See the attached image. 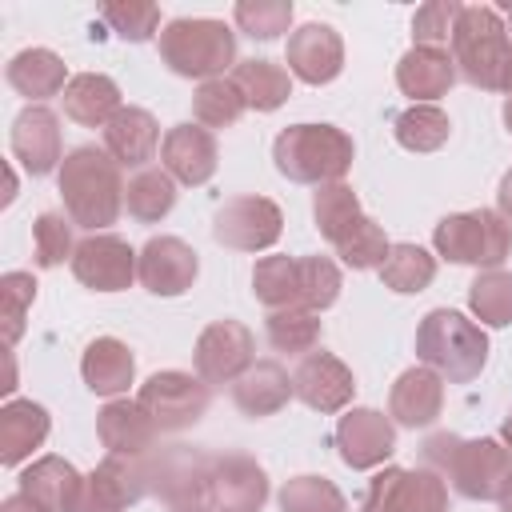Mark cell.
Here are the masks:
<instances>
[{
    "instance_id": "6da1fadb",
    "label": "cell",
    "mask_w": 512,
    "mask_h": 512,
    "mask_svg": "<svg viewBox=\"0 0 512 512\" xmlns=\"http://www.w3.org/2000/svg\"><path fill=\"white\" fill-rule=\"evenodd\" d=\"M56 188L64 200V212L76 228L88 232H104L108 224H116L120 208H124V176L120 164L112 160L108 148L96 144H80L72 148L60 168H56Z\"/></svg>"
},
{
    "instance_id": "7a4b0ae2",
    "label": "cell",
    "mask_w": 512,
    "mask_h": 512,
    "mask_svg": "<svg viewBox=\"0 0 512 512\" xmlns=\"http://www.w3.org/2000/svg\"><path fill=\"white\" fill-rule=\"evenodd\" d=\"M424 468L452 480L464 500H504L512 488V452L496 436L464 440L452 432H436L424 440Z\"/></svg>"
},
{
    "instance_id": "3957f363",
    "label": "cell",
    "mask_w": 512,
    "mask_h": 512,
    "mask_svg": "<svg viewBox=\"0 0 512 512\" xmlns=\"http://www.w3.org/2000/svg\"><path fill=\"white\" fill-rule=\"evenodd\" d=\"M356 144L336 124H288L272 140L276 172L292 184H336L352 168Z\"/></svg>"
},
{
    "instance_id": "277c9868",
    "label": "cell",
    "mask_w": 512,
    "mask_h": 512,
    "mask_svg": "<svg viewBox=\"0 0 512 512\" xmlns=\"http://www.w3.org/2000/svg\"><path fill=\"white\" fill-rule=\"evenodd\" d=\"M416 360L448 384H468L488 364V336L456 308H432L416 328Z\"/></svg>"
},
{
    "instance_id": "5b68a950",
    "label": "cell",
    "mask_w": 512,
    "mask_h": 512,
    "mask_svg": "<svg viewBox=\"0 0 512 512\" xmlns=\"http://www.w3.org/2000/svg\"><path fill=\"white\" fill-rule=\"evenodd\" d=\"M160 60L184 80H216L236 68V32L212 16H176L160 28Z\"/></svg>"
},
{
    "instance_id": "8992f818",
    "label": "cell",
    "mask_w": 512,
    "mask_h": 512,
    "mask_svg": "<svg viewBox=\"0 0 512 512\" xmlns=\"http://www.w3.org/2000/svg\"><path fill=\"white\" fill-rule=\"evenodd\" d=\"M452 64L456 76H464L472 88L500 92L504 68L512 64V36L496 8L468 4L452 32Z\"/></svg>"
},
{
    "instance_id": "52a82bcc",
    "label": "cell",
    "mask_w": 512,
    "mask_h": 512,
    "mask_svg": "<svg viewBox=\"0 0 512 512\" xmlns=\"http://www.w3.org/2000/svg\"><path fill=\"white\" fill-rule=\"evenodd\" d=\"M432 248L448 264L500 268L512 256V224L496 208L452 212L432 228Z\"/></svg>"
},
{
    "instance_id": "ba28073f",
    "label": "cell",
    "mask_w": 512,
    "mask_h": 512,
    "mask_svg": "<svg viewBox=\"0 0 512 512\" xmlns=\"http://www.w3.org/2000/svg\"><path fill=\"white\" fill-rule=\"evenodd\" d=\"M136 400L144 404V412L152 416V424L160 432H184V428L204 420L212 396H208V384L200 376L180 372V368H164L140 384Z\"/></svg>"
},
{
    "instance_id": "9c48e42d",
    "label": "cell",
    "mask_w": 512,
    "mask_h": 512,
    "mask_svg": "<svg viewBox=\"0 0 512 512\" xmlns=\"http://www.w3.org/2000/svg\"><path fill=\"white\" fill-rule=\"evenodd\" d=\"M360 512H448V484L432 468L388 464L368 480Z\"/></svg>"
},
{
    "instance_id": "30bf717a",
    "label": "cell",
    "mask_w": 512,
    "mask_h": 512,
    "mask_svg": "<svg viewBox=\"0 0 512 512\" xmlns=\"http://www.w3.org/2000/svg\"><path fill=\"white\" fill-rule=\"evenodd\" d=\"M152 496V472H148V452L144 456H120L108 452L88 476L76 512H124L128 504Z\"/></svg>"
},
{
    "instance_id": "8fae6325",
    "label": "cell",
    "mask_w": 512,
    "mask_h": 512,
    "mask_svg": "<svg viewBox=\"0 0 512 512\" xmlns=\"http://www.w3.org/2000/svg\"><path fill=\"white\" fill-rule=\"evenodd\" d=\"M280 232H284V212L268 196H232L212 216L216 244L232 252H264L280 240Z\"/></svg>"
},
{
    "instance_id": "7c38bea8",
    "label": "cell",
    "mask_w": 512,
    "mask_h": 512,
    "mask_svg": "<svg viewBox=\"0 0 512 512\" xmlns=\"http://www.w3.org/2000/svg\"><path fill=\"white\" fill-rule=\"evenodd\" d=\"M256 336L248 324L224 316V320H212L200 336H196V348H192V368L204 384H236L252 364H256Z\"/></svg>"
},
{
    "instance_id": "4fadbf2b",
    "label": "cell",
    "mask_w": 512,
    "mask_h": 512,
    "mask_svg": "<svg viewBox=\"0 0 512 512\" xmlns=\"http://www.w3.org/2000/svg\"><path fill=\"white\" fill-rule=\"evenodd\" d=\"M140 252L116 232H88L72 252V276L92 292H124L136 280Z\"/></svg>"
},
{
    "instance_id": "5bb4252c",
    "label": "cell",
    "mask_w": 512,
    "mask_h": 512,
    "mask_svg": "<svg viewBox=\"0 0 512 512\" xmlns=\"http://www.w3.org/2000/svg\"><path fill=\"white\" fill-rule=\"evenodd\" d=\"M148 472H152V496L164 504H200L208 496V476H212V456L188 444L172 448H152L148 452Z\"/></svg>"
},
{
    "instance_id": "9a60e30c",
    "label": "cell",
    "mask_w": 512,
    "mask_h": 512,
    "mask_svg": "<svg viewBox=\"0 0 512 512\" xmlns=\"http://www.w3.org/2000/svg\"><path fill=\"white\" fill-rule=\"evenodd\" d=\"M284 64L296 80L320 88V84H332L340 72H344V40L332 24H300L296 32H288V44H284Z\"/></svg>"
},
{
    "instance_id": "2e32d148",
    "label": "cell",
    "mask_w": 512,
    "mask_h": 512,
    "mask_svg": "<svg viewBox=\"0 0 512 512\" xmlns=\"http://www.w3.org/2000/svg\"><path fill=\"white\" fill-rule=\"evenodd\" d=\"M292 392H296V400H304L312 412L332 416V412H344V408L352 404L356 380H352V368H348L340 356H332V352L320 348V352L300 356V364H296V372H292Z\"/></svg>"
},
{
    "instance_id": "e0dca14e",
    "label": "cell",
    "mask_w": 512,
    "mask_h": 512,
    "mask_svg": "<svg viewBox=\"0 0 512 512\" xmlns=\"http://www.w3.org/2000/svg\"><path fill=\"white\" fill-rule=\"evenodd\" d=\"M336 448H340V460L356 472L380 468L396 452V424L376 408H348L336 420Z\"/></svg>"
},
{
    "instance_id": "ac0fdd59",
    "label": "cell",
    "mask_w": 512,
    "mask_h": 512,
    "mask_svg": "<svg viewBox=\"0 0 512 512\" xmlns=\"http://www.w3.org/2000/svg\"><path fill=\"white\" fill-rule=\"evenodd\" d=\"M264 500H268V472L252 456L244 452L212 456L208 504L216 512H260Z\"/></svg>"
},
{
    "instance_id": "d6986e66",
    "label": "cell",
    "mask_w": 512,
    "mask_h": 512,
    "mask_svg": "<svg viewBox=\"0 0 512 512\" xmlns=\"http://www.w3.org/2000/svg\"><path fill=\"white\" fill-rule=\"evenodd\" d=\"M196 272H200V256L180 236H152L140 248L136 280L152 296H180V292H188L192 280H196Z\"/></svg>"
},
{
    "instance_id": "ffe728a7",
    "label": "cell",
    "mask_w": 512,
    "mask_h": 512,
    "mask_svg": "<svg viewBox=\"0 0 512 512\" xmlns=\"http://www.w3.org/2000/svg\"><path fill=\"white\" fill-rule=\"evenodd\" d=\"M8 144H12V156L20 160V168L28 176H48L68 156L64 144H60V116L44 104L20 108V116L12 120V140Z\"/></svg>"
},
{
    "instance_id": "44dd1931",
    "label": "cell",
    "mask_w": 512,
    "mask_h": 512,
    "mask_svg": "<svg viewBox=\"0 0 512 512\" xmlns=\"http://www.w3.org/2000/svg\"><path fill=\"white\" fill-rule=\"evenodd\" d=\"M160 160H164V172L176 184L200 188V184H208L216 176V164H220L216 136L204 124H176V128L164 132Z\"/></svg>"
},
{
    "instance_id": "7402d4cb",
    "label": "cell",
    "mask_w": 512,
    "mask_h": 512,
    "mask_svg": "<svg viewBox=\"0 0 512 512\" xmlns=\"http://www.w3.org/2000/svg\"><path fill=\"white\" fill-rule=\"evenodd\" d=\"M444 412V376L416 364L404 368L388 392V416L400 428H428Z\"/></svg>"
},
{
    "instance_id": "603a6c76",
    "label": "cell",
    "mask_w": 512,
    "mask_h": 512,
    "mask_svg": "<svg viewBox=\"0 0 512 512\" xmlns=\"http://www.w3.org/2000/svg\"><path fill=\"white\" fill-rule=\"evenodd\" d=\"M456 84V64L448 48H424L412 44L400 60H396V88L412 100V104H432L440 96H448V88Z\"/></svg>"
},
{
    "instance_id": "cb8c5ba5",
    "label": "cell",
    "mask_w": 512,
    "mask_h": 512,
    "mask_svg": "<svg viewBox=\"0 0 512 512\" xmlns=\"http://www.w3.org/2000/svg\"><path fill=\"white\" fill-rule=\"evenodd\" d=\"M156 424L152 416L144 412L140 400H128V396H116L108 400L100 412H96V436L108 452H120V456H144L152 452L156 444Z\"/></svg>"
},
{
    "instance_id": "d4e9b609",
    "label": "cell",
    "mask_w": 512,
    "mask_h": 512,
    "mask_svg": "<svg viewBox=\"0 0 512 512\" xmlns=\"http://www.w3.org/2000/svg\"><path fill=\"white\" fill-rule=\"evenodd\" d=\"M160 144H164L160 140V124H156V116L148 108H132L128 104L104 128V148L112 152V160L120 168H136V172L148 168V160L156 156Z\"/></svg>"
},
{
    "instance_id": "484cf974",
    "label": "cell",
    "mask_w": 512,
    "mask_h": 512,
    "mask_svg": "<svg viewBox=\"0 0 512 512\" xmlns=\"http://www.w3.org/2000/svg\"><path fill=\"white\" fill-rule=\"evenodd\" d=\"M292 376L280 360H256L236 384H232V404L248 416V420H264L276 416L288 400H292Z\"/></svg>"
},
{
    "instance_id": "4316f807",
    "label": "cell",
    "mask_w": 512,
    "mask_h": 512,
    "mask_svg": "<svg viewBox=\"0 0 512 512\" xmlns=\"http://www.w3.org/2000/svg\"><path fill=\"white\" fill-rule=\"evenodd\" d=\"M20 492L32 496L48 512H76L84 476L64 456H40L20 472Z\"/></svg>"
},
{
    "instance_id": "83f0119b",
    "label": "cell",
    "mask_w": 512,
    "mask_h": 512,
    "mask_svg": "<svg viewBox=\"0 0 512 512\" xmlns=\"http://www.w3.org/2000/svg\"><path fill=\"white\" fill-rule=\"evenodd\" d=\"M52 432V416L36 400H8L0 408V464L16 468L28 460Z\"/></svg>"
},
{
    "instance_id": "f1b7e54d",
    "label": "cell",
    "mask_w": 512,
    "mask_h": 512,
    "mask_svg": "<svg viewBox=\"0 0 512 512\" xmlns=\"http://www.w3.org/2000/svg\"><path fill=\"white\" fill-rule=\"evenodd\" d=\"M80 376H84L88 392L116 400V396L128 392V384L136 380V356L128 352L124 340H116V336H96V340L84 348V356H80Z\"/></svg>"
},
{
    "instance_id": "f546056e",
    "label": "cell",
    "mask_w": 512,
    "mask_h": 512,
    "mask_svg": "<svg viewBox=\"0 0 512 512\" xmlns=\"http://www.w3.org/2000/svg\"><path fill=\"white\" fill-rule=\"evenodd\" d=\"M64 116L84 124V128H108V120L124 108L120 104V84L104 72H80L64 88Z\"/></svg>"
},
{
    "instance_id": "4dcf8cb0",
    "label": "cell",
    "mask_w": 512,
    "mask_h": 512,
    "mask_svg": "<svg viewBox=\"0 0 512 512\" xmlns=\"http://www.w3.org/2000/svg\"><path fill=\"white\" fill-rule=\"evenodd\" d=\"M4 76L32 104H44L48 96H64V88H68V68H64V60L52 48H24V52H16L8 60Z\"/></svg>"
},
{
    "instance_id": "1f68e13d",
    "label": "cell",
    "mask_w": 512,
    "mask_h": 512,
    "mask_svg": "<svg viewBox=\"0 0 512 512\" xmlns=\"http://www.w3.org/2000/svg\"><path fill=\"white\" fill-rule=\"evenodd\" d=\"M252 296L268 308H304V256H264L252 268Z\"/></svg>"
},
{
    "instance_id": "d6a6232c",
    "label": "cell",
    "mask_w": 512,
    "mask_h": 512,
    "mask_svg": "<svg viewBox=\"0 0 512 512\" xmlns=\"http://www.w3.org/2000/svg\"><path fill=\"white\" fill-rule=\"evenodd\" d=\"M232 84L240 88V96H244V104L248 108H256V112H276L288 96H292V72L284 68V64H276V60H240L236 68H232Z\"/></svg>"
},
{
    "instance_id": "836d02e7",
    "label": "cell",
    "mask_w": 512,
    "mask_h": 512,
    "mask_svg": "<svg viewBox=\"0 0 512 512\" xmlns=\"http://www.w3.org/2000/svg\"><path fill=\"white\" fill-rule=\"evenodd\" d=\"M124 208L136 224H160L176 208V180L164 168H140L124 188Z\"/></svg>"
},
{
    "instance_id": "e575fe53",
    "label": "cell",
    "mask_w": 512,
    "mask_h": 512,
    "mask_svg": "<svg viewBox=\"0 0 512 512\" xmlns=\"http://www.w3.org/2000/svg\"><path fill=\"white\" fill-rule=\"evenodd\" d=\"M392 132H396V144L408 148V152H436V148L448 144L452 120H448V112L440 104H408L396 116Z\"/></svg>"
},
{
    "instance_id": "d590c367",
    "label": "cell",
    "mask_w": 512,
    "mask_h": 512,
    "mask_svg": "<svg viewBox=\"0 0 512 512\" xmlns=\"http://www.w3.org/2000/svg\"><path fill=\"white\" fill-rule=\"evenodd\" d=\"M376 272H380L384 288H392L400 296H412V292H424L436 280V256L424 252L420 244H392V252L384 256V264Z\"/></svg>"
},
{
    "instance_id": "8d00e7d4",
    "label": "cell",
    "mask_w": 512,
    "mask_h": 512,
    "mask_svg": "<svg viewBox=\"0 0 512 512\" xmlns=\"http://www.w3.org/2000/svg\"><path fill=\"white\" fill-rule=\"evenodd\" d=\"M360 216H364V208H360V196L352 192V184L336 180V184H320L316 188V196H312V220H316V232L328 244H336Z\"/></svg>"
},
{
    "instance_id": "74e56055",
    "label": "cell",
    "mask_w": 512,
    "mask_h": 512,
    "mask_svg": "<svg viewBox=\"0 0 512 512\" xmlns=\"http://www.w3.org/2000/svg\"><path fill=\"white\" fill-rule=\"evenodd\" d=\"M264 336L276 352L284 356H308L320 336H324V324L316 312H304V308H280V312H268L264 320Z\"/></svg>"
},
{
    "instance_id": "f35d334b",
    "label": "cell",
    "mask_w": 512,
    "mask_h": 512,
    "mask_svg": "<svg viewBox=\"0 0 512 512\" xmlns=\"http://www.w3.org/2000/svg\"><path fill=\"white\" fill-rule=\"evenodd\" d=\"M468 308L480 324L508 328L512 324V272L508 268H484L468 284Z\"/></svg>"
},
{
    "instance_id": "ab89813d",
    "label": "cell",
    "mask_w": 512,
    "mask_h": 512,
    "mask_svg": "<svg viewBox=\"0 0 512 512\" xmlns=\"http://www.w3.org/2000/svg\"><path fill=\"white\" fill-rule=\"evenodd\" d=\"M244 112H248V104H244L240 88L232 84V76L204 80V84L192 92V116H196V124H204L208 132H212V128H232Z\"/></svg>"
},
{
    "instance_id": "60d3db41",
    "label": "cell",
    "mask_w": 512,
    "mask_h": 512,
    "mask_svg": "<svg viewBox=\"0 0 512 512\" xmlns=\"http://www.w3.org/2000/svg\"><path fill=\"white\" fill-rule=\"evenodd\" d=\"M280 512H348L344 492L328 476H292L276 492Z\"/></svg>"
},
{
    "instance_id": "b9f144b4",
    "label": "cell",
    "mask_w": 512,
    "mask_h": 512,
    "mask_svg": "<svg viewBox=\"0 0 512 512\" xmlns=\"http://www.w3.org/2000/svg\"><path fill=\"white\" fill-rule=\"evenodd\" d=\"M332 248H336V256H340L348 268L364 272V268H380V264H384V256L392 252V240H388L384 228L364 212Z\"/></svg>"
},
{
    "instance_id": "7bdbcfd3",
    "label": "cell",
    "mask_w": 512,
    "mask_h": 512,
    "mask_svg": "<svg viewBox=\"0 0 512 512\" xmlns=\"http://www.w3.org/2000/svg\"><path fill=\"white\" fill-rule=\"evenodd\" d=\"M100 20L108 32H116L120 40H132V44H144L160 32V8L144 4V0H108L100 8Z\"/></svg>"
},
{
    "instance_id": "ee69618b",
    "label": "cell",
    "mask_w": 512,
    "mask_h": 512,
    "mask_svg": "<svg viewBox=\"0 0 512 512\" xmlns=\"http://www.w3.org/2000/svg\"><path fill=\"white\" fill-rule=\"evenodd\" d=\"M32 252H36V264L40 268H60L64 260L72 264V220L68 212H40L32 220Z\"/></svg>"
},
{
    "instance_id": "f6af8a7d",
    "label": "cell",
    "mask_w": 512,
    "mask_h": 512,
    "mask_svg": "<svg viewBox=\"0 0 512 512\" xmlns=\"http://www.w3.org/2000/svg\"><path fill=\"white\" fill-rule=\"evenodd\" d=\"M232 20L244 36L268 44L292 28V0H244L232 8Z\"/></svg>"
},
{
    "instance_id": "bcb514c9",
    "label": "cell",
    "mask_w": 512,
    "mask_h": 512,
    "mask_svg": "<svg viewBox=\"0 0 512 512\" xmlns=\"http://www.w3.org/2000/svg\"><path fill=\"white\" fill-rule=\"evenodd\" d=\"M36 300V276L32 272H4L0 276V320H4V344L12 348L24 336V316Z\"/></svg>"
},
{
    "instance_id": "7dc6e473",
    "label": "cell",
    "mask_w": 512,
    "mask_h": 512,
    "mask_svg": "<svg viewBox=\"0 0 512 512\" xmlns=\"http://www.w3.org/2000/svg\"><path fill=\"white\" fill-rule=\"evenodd\" d=\"M460 12H464V4H456V0H428V4H420L416 16H412V44L448 48Z\"/></svg>"
},
{
    "instance_id": "c3c4849f",
    "label": "cell",
    "mask_w": 512,
    "mask_h": 512,
    "mask_svg": "<svg viewBox=\"0 0 512 512\" xmlns=\"http://www.w3.org/2000/svg\"><path fill=\"white\" fill-rule=\"evenodd\" d=\"M496 212L512 224V168L500 176V188H496Z\"/></svg>"
},
{
    "instance_id": "681fc988",
    "label": "cell",
    "mask_w": 512,
    "mask_h": 512,
    "mask_svg": "<svg viewBox=\"0 0 512 512\" xmlns=\"http://www.w3.org/2000/svg\"><path fill=\"white\" fill-rule=\"evenodd\" d=\"M0 512H48V508H40L32 496H24V492H12V496H4L0 500Z\"/></svg>"
},
{
    "instance_id": "f907efd6",
    "label": "cell",
    "mask_w": 512,
    "mask_h": 512,
    "mask_svg": "<svg viewBox=\"0 0 512 512\" xmlns=\"http://www.w3.org/2000/svg\"><path fill=\"white\" fill-rule=\"evenodd\" d=\"M500 444L512 452V412H508V416H504V424H500Z\"/></svg>"
},
{
    "instance_id": "816d5d0a",
    "label": "cell",
    "mask_w": 512,
    "mask_h": 512,
    "mask_svg": "<svg viewBox=\"0 0 512 512\" xmlns=\"http://www.w3.org/2000/svg\"><path fill=\"white\" fill-rule=\"evenodd\" d=\"M172 512H216V508L200 500V504H180V508H172Z\"/></svg>"
},
{
    "instance_id": "f5cc1de1",
    "label": "cell",
    "mask_w": 512,
    "mask_h": 512,
    "mask_svg": "<svg viewBox=\"0 0 512 512\" xmlns=\"http://www.w3.org/2000/svg\"><path fill=\"white\" fill-rule=\"evenodd\" d=\"M500 92H504V96H512V64L504 68V80H500Z\"/></svg>"
},
{
    "instance_id": "db71d44e",
    "label": "cell",
    "mask_w": 512,
    "mask_h": 512,
    "mask_svg": "<svg viewBox=\"0 0 512 512\" xmlns=\"http://www.w3.org/2000/svg\"><path fill=\"white\" fill-rule=\"evenodd\" d=\"M504 128L512 132V96H504Z\"/></svg>"
},
{
    "instance_id": "11a10c76",
    "label": "cell",
    "mask_w": 512,
    "mask_h": 512,
    "mask_svg": "<svg viewBox=\"0 0 512 512\" xmlns=\"http://www.w3.org/2000/svg\"><path fill=\"white\" fill-rule=\"evenodd\" d=\"M500 512H512V488H508V496L500 500Z\"/></svg>"
},
{
    "instance_id": "9f6ffc18",
    "label": "cell",
    "mask_w": 512,
    "mask_h": 512,
    "mask_svg": "<svg viewBox=\"0 0 512 512\" xmlns=\"http://www.w3.org/2000/svg\"><path fill=\"white\" fill-rule=\"evenodd\" d=\"M508 36H512V4H508Z\"/></svg>"
}]
</instances>
